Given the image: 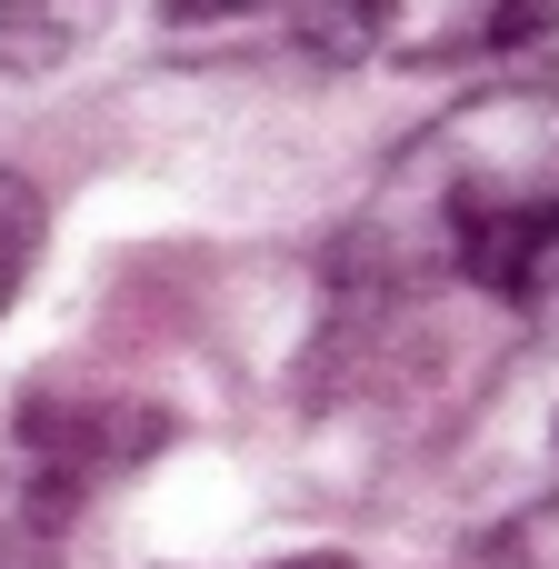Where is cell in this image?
<instances>
[{
  "label": "cell",
  "mask_w": 559,
  "mask_h": 569,
  "mask_svg": "<svg viewBox=\"0 0 559 569\" xmlns=\"http://www.w3.org/2000/svg\"><path fill=\"white\" fill-rule=\"evenodd\" d=\"M450 280H470L480 300H500V310H520V320H550L559 310V180L490 200V210L460 230Z\"/></svg>",
  "instance_id": "obj_1"
},
{
  "label": "cell",
  "mask_w": 559,
  "mask_h": 569,
  "mask_svg": "<svg viewBox=\"0 0 559 569\" xmlns=\"http://www.w3.org/2000/svg\"><path fill=\"white\" fill-rule=\"evenodd\" d=\"M470 60L490 70V90H520V100L559 110V0H480Z\"/></svg>",
  "instance_id": "obj_2"
},
{
  "label": "cell",
  "mask_w": 559,
  "mask_h": 569,
  "mask_svg": "<svg viewBox=\"0 0 559 569\" xmlns=\"http://www.w3.org/2000/svg\"><path fill=\"white\" fill-rule=\"evenodd\" d=\"M110 0H0V80H40L60 70L80 40H100Z\"/></svg>",
  "instance_id": "obj_3"
},
{
  "label": "cell",
  "mask_w": 559,
  "mask_h": 569,
  "mask_svg": "<svg viewBox=\"0 0 559 569\" xmlns=\"http://www.w3.org/2000/svg\"><path fill=\"white\" fill-rule=\"evenodd\" d=\"M390 10H400V0H290V30H300L310 60L350 70V60H370V50L390 40Z\"/></svg>",
  "instance_id": "obj_4"
},
{
  "label": "cell",
  "mask_w": 559,
  "mask_h": 569,
  "mask_svg": "<svg viewBox=\"0 0 559 569\" xmlns=\"http://www.w3.org/2000/svg\"><path fill=\"white\" fill-rule=\"evenodd\" d=\"M460 569H559V490H550V500H530V510H510Z\"/></svg>",
  "instance_id": "obj_5"
},
{
  "label": "cell",
  "mask_w": 559,
  "mask_h": 569,
  "mask_svg": "<svg viewBox=\"0 0 559 569\" xmlns=\"http://www.w3.org/2000/svg\"><path fill=\"white\" fill-rule=\"evenodd\" d=\"M30 260H40V190H30L20 170H0V310L20 300Z\"/></svg>",
  "instance_id": "obj_6"
},
{
  "label": "cell",
  "mask_w": 559,
  "mask_h": 569,
  "mask_svg": "<svg viewBox=\"0 0 559 569\" xmlns=\"http://www.w3.org/2000/svg\"><path fill=\"white\" fill-rule=\"evenodd\" d=\"M250 10H290V0H160L170 30H210V20H250Z\"/></svg>",
  "instance_id": "obj_7"
},
{
  "label": "cell",
  "mask_w": 559,
  "mask_h": 569,
  "mask_svg": "<svg viewBox=\"0 0 559 569\" xmlns=\"http://www.w3.org/2000/svg\"><path fill=\"white\" fill-rule=\"evenodd\" d=\"M270 569H360V560H340V550H320V560H270Z\"/></svg>",
  "instance_id": "obj_8"
}]
</instances>
